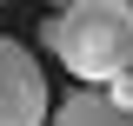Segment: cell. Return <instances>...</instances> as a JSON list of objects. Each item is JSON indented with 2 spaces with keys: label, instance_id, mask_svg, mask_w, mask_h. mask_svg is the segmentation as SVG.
<instances>
[{
  "label": "cell",
  "instance_id": "obj_7",
  "mask_svg": "<svg viewBox=\"0 0 133 126\" xmlns=\"http://www.w3.org/2000/svg\"><path fill=\"white\" fill-rule=\"evenodd\" d=\"M127 7H133V0H127Z\"/></svg>",
  "mask_w": 133,
  "mask_h": 126
},
{
  "label": "cell",
  "instance_id": "obj_6",
  "mask_svg": "<svg viewBox=\"0 0 133 126\" xmlns=\"http://www.w3.org/2000/svg\"><path fill=\"white\" fill-rule=\"evenodd\" d=\"M0 7H7V0H0Z\"/></svg>",
  "mask_w": 133,
  "mask_h": 126
},
{
  "label": "cell",
  "instance_id": "obj_3",
  "mask_svg": "<svg viewBox=\"0 0 133 126\" xmlns=\"http://www.w3.org/2000/svg\"><path fill=\"white\" fill-rule=\"evenodd\" d=\"M47 126H133V113H120L107 93H93V86H80V93H66L60 106H53Z\"/></svg>",
  "mask_w": 133,
  "mask_h": 126
},
{
  "label": "cell",
  "instance_id": "obj_2",
  "mask_svg": "<svg viewBox=\"0 0 133 126\" xmlns=\"http://www.w3.org/2000/svg\"><path fill=\"white\" fill-rule=\"evenodd\" d=\"M53 106H47V73L20 40L0 33V126H47Z\"/></svg>",
  "mask_w": 133,
  "mask_h": 126
},
{
  "label": "cell",
  "instance_id": "obj_1",
  "mask_svg": "<svg viewBox=\"0 0 133 126\" xmlns=\"http://www.w3.org/2000/svg\"><path fill=\"white\" fill-rule=\"evenodd\" d=\"M40 40L87 86H113L120 73H133V7L127 0H80L66 13H47Z\"/></svg>",
  "mask_w": 133,
  "mask_h": 126
},
{
  "label": "cell",
  "instance_id": "obj_4",
  "mask_svg": "<svg viewBox=\"0 0 133 126\" xmlns=\"http://www.w3.org/2000/svg\"><path fill=\"white\" fill-rule=\"evenodd\" d=\"M107 100H113V106H120V113H133V73H120V80H113V86H107Z\"/></svg>",
  "mask_w": 133,
  "mask_h": 126
},
{
  "label": "cell",
  "instance_id": "obj_5",
  "mask_svg": "<svg viewBox=\"0 0 133 126\" xmlns=\"http://www.w3.org/2000/svg\"><path fill=\"white\" fill-rule=\"evenodd\" d=\"M66 7H80V0H47V13H66Z\"/></svg>",
  "mask_w": 133,
  "mask_h": 126
}]
</instances>
